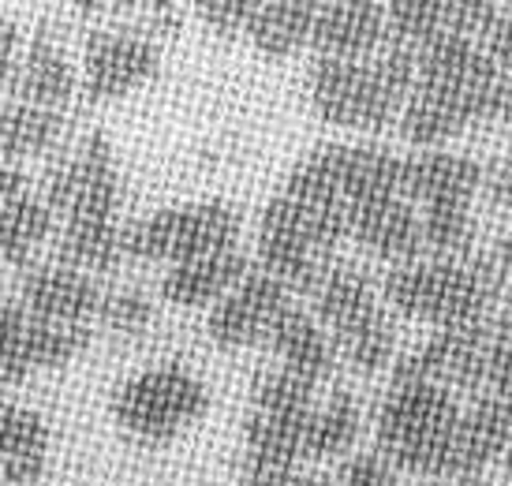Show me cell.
I'll return each instance as SVG.
<instances>
[{
    "label": "cell",
    "instance_id": "ac0fdd59",
    "mask_svg": "<svg viewBox=\"0 0 512 486\" xmlns=\"http://www.w3.org/2000/svg\"><path fill=\"white\" fill-rule=\"evenodd\" d=\"M247 273H251V266H247L243 251L228 247V251H214V255H199L169 266L165 281H161V296L172 307H214Z\"/></svg>",
    "mask_w": 512,
    "mask_h": 486
},
{
    "label": "cell",
    "instance_id": "30bf717a",
    "mask_svg": "<svg viewBox=\"0 0 512 486\" xmlns=\"http://www.w3.org/2000/svg\"><path fill=\"white\" fill-rule=\"evenodd\" d=\"M292 307V288L266 270H251L228 296L214 303L206 333L221 352L266 348L277 318Z\"/></svg>",
    "mask_w": 512,
    "mask_h": 486
},
{
    "label": "cell",
    "instance_id": "d6986e66",
    "mask_svg": "<svg viewBox=\"0 0 512 486\" xmlns=\"http://www.w3.org/2000/svg\"><path fill=\"white\" fill-rule=\"evenodd\" d=\"M49 464V427L34 408L0 401V479L12 486L38 483Z\"/></svg>",
    "mask_w": 512,
    "mask_h": 486
},
{
    "label": "cell",
    "instance_id": "9c48e42d",
    "mask_svg": "<svg viewBox=\"0 0 512 486\" xmlns=\"http://www.w3.org/2000/svg\"><path fill=\"white\" fill-rule=\"evenodd\" d=\"M161 72V42L131 27H98L83 49V94L109 105L143 90Z\"/></svg>",
    "mask_w": 512,
    "mask_h": 486
},
{
    "label": "cell",
    "instance_id": "484cf974",
    "mask_svg": "<svg viewBox=\"0 0 512 486\" xmlns=\"http://www.w3.org/2000/svg\"><path fill=\"white\" fill-rule=\"evenodd\" d=\"M53 206L38 195H19L8 206H0V262L8 266H27L38 255V247L53 232Z\"/></svg>",
    "mask_w": 512,
    "mask_h": 486
},
{
    "label": "cell",
    "instance_id": "2e32d148",
    "mask_svg": "<svg viewBox=\"0 0 512 486\" xmlns=\"http://www.w3.org/2000/svg\"><path fill=\"white\" fill-rule=\"evenodd\" d=\"M471 128H483V124H479V116H475V109H471L468 101L427 83H415V90L408 94L397 120L400 139L408 146H415V150L449 146L453 139H460Z\"/></svg>",
    "mask_w": 512,
    "mask_h": 486
},
{
    "label": "cell",
    "instance_id": "603a6c76",
    "mask_svg": "<svg viewBox=\"0 0 512 486\" xmlns=\"http://www.w3.org/2000/svg\"><path fill=\"white\" fill-rule=\"evenodd\" d=\"M329 337L337 344V359L356 374H363V378L389 371L393 359H397V326H393V315H389V303L356 318L352 326L329 333Z\"/></svg>",
    "mask_w": 512,
    "mask_h": 486
},
{
    "label": "cell",
    "instance_id": "3957f363",
    "mask_svg": "<svg viewBox=\"0 0 512 486\" xmlns=\"http://www.w3.org/2000/svg\"><path fill=\"white\" fill-rule=\"evenodd\" d=\"M348 240V210L277 191L258 217V270L273 273L292 292H311L318 277L337 262Z\"/></svg>",
    "mask_w": 512,
    "mask_h": 486
},
{
    "label": "cell",
    "instance_id": "ab89813d",
    "mask_svg": "<svg viewBox=\"0 0 512 486\" xmlns=\"http://www.w3.org/2000/svg\"><path fill=\"white\" fill-rule=\"evenodd\" d=\"M505 4H509V8H512V0H505Z\"/></svg>",
    "mask_w": 512,
    "mask_h": 486
},
{
    "label": "cell",
    "instance_id": "277c9868",
    "mask_svg": "<svg viewBox=\"0 0 512 486\" xmlns=\"http://www.w3.org/2000/svg\"><path fill=\"white\" fill-rule=\"evenodd\" d=\"M460 415L464 408L456 389L438 382H389L374 415V438L400 472L441 479Z\"/></svg>",
    "mask_w": 512,
    "mask_h": 486
},
{
    "label": "cell",
    "instance_id": "d6a6232c",
    "mask_svg": "<svg viewBox=\"0 0 512 486\" xmlns=\"http://www.w3.org/2000/svg\"><path fill=\"white\" fill-rule=\"evenodd\" d=\"M483 195L494 210H509L512 214V154L509 158L494 161V165H486Z\"/></svg>",
    "mask_w": 512,
    "mask_h": 486
},
{
    "label": "cell",
    "instance_id": "ba28073f",
    "mask_svg": "<svg viewBox=\"0 0 512 486\" xmlns=\"http://www.w3.org/2000/svg\"><path fill=\"white\" fill-rule=\"evenodd\" d=\"M42 199L53 206L60 221L120 217L124 184H120L113 143L101 131H94L79 146H72L45 176Z\"/></svg>",
    "mask_w": 512,
    "mask_h": 486
},
{
    "label": "cell",
    "instance_id": "8d00e7d4",
    "mask_svg": "<svg viewBox=\"0 0 512 486\" xmlns=\"http://www.w3.org/2000/svg\"><path fill=\"white\" fill-rule=\"evenodd\" d=\"M434 486H490V483H483L479 475H445V479H438Z\"/></svg>",
    "mask_w": 512,
    "mask_h": 486
},
{
    "label": "cell",
    "instance_id": "f1b7e54d",
    "mask_svg": "<svg viewBox=\"0 0 512 486\" xmlns=\"http://www.w3.org/2000/svg\"><path fill=\"white\" fill-rule=\"evenodd\" d=\"M154 300L146 296L143 288H116V292H105V300H101V311H98V322L113 337L120 341H139L150 333L154 326Z\"/></svg>",
    "mask_w": 512,
    "mask_h": 486
},
{
    "label": "cell",
    "instance_id": "1f68e13d",
    "mask_svg": "<svg viewBox=\"0 0 512 486\" xmlns=\"http://www.w3.org/2000/svg\"><path fill=\"white\" fill-rule=\"evenodd\" d=\"M483 389L512 404V341H501L498 337L494 356H490V367H486V386Z\"/></svg>",
    "mask_w": 512,
    "mask_h": 486
},
{
    "label": "cell",
    "instance_id": "52a82bcc",
    "mask_svg": "<svg viewBox=\"0 0 512 486\" xmlns=\"http://www.w3.org/2000/svg\"><path fill=\"white\" fill-rule=\"evenodd\" d=\"M498 344L494 318L468 326H441L427 341L393 359V382H438L449 389L483 393L486 367Z\"/></svg>",
    "mask_w": 512,
    "mask_h": 486
},
{
    "label": "cell",
    "instance_id": "ffe728a7",
    "mask_svg": "<svg viewBox=\"0 0 512 486\" xmlns=\"http://www.w3.org/2000/svg\"><path fill=\"white\" fill-rule=\"evenodd\" d=\"M307 296H311V311L329 333L352 326L356 318L378 311L385 303L382 288L374 285V277L367 270L352 266V262H333Z\"/></svg>",
    "mask_w": 512,
    "mask_h": 486
},
{
    "label": "cell",
    "instance_id": "60d3db41",
    "mask_svg": "<svg viewBox=\"0 0 512 486\" xmlns=\"http://www.w3.org/2000/svg\"><path fill=\"white\" fill-rule=\"evenodd\" d=\"M505 486H512V483H505Z\"/></svg>",
    "mask_w": 512,
    "mask_h": 486
},
{
    "label": "cell",
    "instance_id": "e575fe53",
    "mask_svg": "<svg viewBox=\"0 0 512 486\" xmlns=\"http://www.w3.org/2000/svg\"><path fill=\"white\" fill-rule=\"evenodd\" d=\"M27 176L15 169V165H4L0 161V206H8L12 199H19V195H27Z\"/></svg>",
    "mask_w": 512,
    "mask_h": 486
},
{
    "label": "cell",
    "instance_id": "cb8c5ba5",
    "mask_svg": "<svg viewBox=\"0 0 512 486\" xmlns=\"http://www.w3.org/2000/svg\"><path fill=\"white\" fill-rule=\"evenodd\" d=\"M57 255L86 273H109L124 262V225L120 217H83L60 225Z\"/></svg>",
    "mask_w": 512,
    "mask_h": 486
},
{
    "label": "cell",
    "instance_id": "83f0119b",
    "mask_svg": "<svg viewBox=\"0 0 512 486\" xmlns=\"http://www.w3.org/2000/svg\"><path fill=\"white\" fill-rule=\"evenodd\" d=\"M423 236H427V255L434 258H464L475 247V214L471 202H441L423 206Z\"/></svg>",
    "mask_w": 512,
    "mask_h": 486
},
{
    "label": "cell",
    "instance_id": "74e56055",
    "mask_svg": "<svg viewBox=\"0 0 512 486\" xmlns=\"http://www.w3.org/2000/svg\"><path fill=\"white\" fill-rule=\"evenodd\" d=\"M501 464H505V483H512V445L505 449V457H501Z\"/></svg>",
    "mask_w": 512,
    "mask_h": 486
},
{
    "label": "cell",
    "instance_id": "5bb4252c",
    "mask_svg": "<svg viewBox=\"0 0 512 486\" xmlns=\"http://www.w3.org/2000/svg\"><path fill=\"white\" fill-rule=\"evenodd\" d=\"M19 300L27 311L53 322H94L101 311L105 292L98 288L94 273L68 266V262H53V266H34L23 273L19 285Z\"/></svg>",
    "mask_w": 512,
    "mask_h": 486
},
{
    "label": "cell",
    "instance_id": "f546056e",
    "mask_svg": "<svg viewBox=\"0 0 512 486\" xmlns=\"http://www.w3.org/2000/svg\"><path fill=\"white\" fill-rule=\"evenodd\" d=\"M191 4H195L202 27L217 38H225V42L247 38V27H251L258 8V0H191Z\"/></svg>",
    "mask_w": 512,
    "mask_h": 486
},
{
    "label": "cell",
    "instance_id": "7402d4cb",
    "mask_svg": "<svg viewBox=\"0 0 512 486\" xmlns=\"http://www.w3.org/2000/svg\"><path fill=\"white\" fill-rule=\"evenodd\" d=\"M64 113L42 109L30 101H4L0 105V161L45 158L64 143Z\"/></svg>",
    "mask_w": 512,
    "mask_h": 486
},
{
    "label": "cell",
    "instance_id": "8fae6325",
    "mask_svg": "<svg viewBox=\"0 0 512 486\" xmlns=\"http://www.w3.org/2000/svg\"><path fill=\"white\" fill-rule=\"evenodd\" d=\"M348 240L359 251H367L378 262L400 266L427 255V236H423V214L412 199L389 195V199L363 202L352 210L348 221Z\"/></svg>",
    "mask_w": 512,
    "mask_h": 486
},
{
    "label": "cell",
    "instance_id": "7c38bea8",
    "mask_svg": "<svg viewBox=\"0 0 512 486\" xmlns=\"http://www.w3.org/2000/svg\"><path fill=\"white\" fill-rule=\"evenodd\" d=\"M393 42L382 0H318L314 57H374Z\"/></svg>",
    "mask_w": 512,
    "mask_h": 486
},
{
    "label": "cell",
    "instance_id": "44dd1931",
    "mask_svg": "<svg viewBox=\"0 0 512 486\" xmlns=\"http://www.w3.org/2000/svg\"><path fill=\"white\" fill-rule=\"evenodd\" d=\"M318 0H258L255 19L247 27V42L258 57L292 60L311 49Z\"/></svg>",
    "mask_w": 512,
    "mask_h": 486
},
{
    "label": "cell",
    "instance_id": "4fadbf2b",
    "mask_svg": "<svg viewBox=\"0 0 512 486\" xmlns=\"http://www.w3.org/2000/svg\"><path fill=\"white\" fill-rule=\"evenodd\" d=\"M483 176L486 165H479L475 158L434 146V150H415L404 158L400 191L419 210L441 206V202H475L483 195Z\"/></svg>",
    "mask_w": 512,
    "mask_h": 486
},
{
    "label": "cell",
    "instance_id": "d590c367",
    "mask_svg": "<svg viewBox=\"0 0 512 486\" xmlns=\"http://www.w3.org/2000/svg\"><path fill=\"white\" fill-rule=\"evenodd\" d=\"M490 258H494V266L501 270V277L512 285V232H505V236L490 247Z\"/></svg>",
    "mask_w": 512,
    "mask_h": 486
},
{
    "label": "cell",
    "instance_id": "4dcf8cb0",
    "mask_svg": "<svg viewBox=\"0 0 512 486\" xmlns=\"http://www.w3.org/2000/svg\"><path fill=\"white\" fill-rule=\"evenodd\" d=\"M400 468L393 460L385 457L382 449H374V453H356V457H348L341 464V486H400Z\"/></svg>",
    "mask_w": 512,
    "mask_h": 486
},
{
    "label": "cell",
    "instance_id": "6da1fadb",
    "mask_svg": "<svg viewBox=\"0 0 512 486\" xmlns=\"http://www.w3.org/2000/svg\"><path fill=\"white\" fill-rule=\"evenodd\" d=\"M412 90L415 53L393 42L374 57H314L307 72L311 113L329 128L359 135L397 128Z\"/></svg>",
    "mask_w": 512,
    "mask_h": 486
},
{
    "label": "cell",
    "instance_id": "5b68a950",
    "mask_svg": "<svg viewBox=\"0 0 512 486\" xmlns=\"http://www.w3.org/2000/svg\"><path fill=\"white\" fill-rule=\"evenodd\" d=\"M210 412V389L180 363L146 367L113 393V419L131 442L169 445Z\"/></svg>",
    "mask_w": 512,
    "mask_h": 486
},
{
    "label": "cell",
    "instance_id": "d4e9b609",
    "mask_svg": "<svg viewBox=\"0 0 512 486\" xmlns=\"http://www.w3.org/2000/svg\"><path fill=\"white\" fill-rule=\"evenodd\" d=\"M363 434V412L348 389H333L326 401L314 404L303 438V460H333L352 453Z\"/></svg>",
    "mask_w": 512,
    "mask_h": 486
},
{
    "label": "cell",
    "instance_id": "8992f818",
    "mask_svg": "<svg viewBox=\"0 0 512 486\" xmlns=\"http://www.w3.org/2000/svg\"><path fill=\"white\" fill-rule=\"evenodd\" d=\"M243 221L236 206L221 199L165 206L150 217L124 225V255L135 262H187L240 243Z\"/></svg>",
    "mask_w": 512,
    "mask_h": 486
},
{
    "label": "cell",
    "instance_id": "e0dca14e",
    "mask_svg": "<svg viewBox=\"0 0 512 486\" xmlns=\"http://www.w3.org/2000/svg\"><path fill=\"white\" fill-rule=\"evenodd\" d=\"M277 363L288 371L303 374L311 382H329L337 371V344L329 337V329L318 322L314 311H303L299 303H292L285 315L277 318L270 341H266Z\"/></svg>",
    "mask_w": 512,
    "mask_h": 486
},
{
    "label": "cell",
    "instance_id": "836d02e7",
    "mask_svg": "<svg viewBox=\"0 0 512 486\" xmlns=\"http://www.w3.org/2000/svg\"><path fill=\"white\" fill-rule=\"evenodd\" d=\"M19 57H23V30L12 19H0V94L12 90Z\"/></svg>",
    "mask_w": 512,
    "mask_h": 486
},
{
    "label": "cell",
    "instance_id": "f35d334b",
    "mask_svg": "<svg viewBox=\"0 0 512 486\" xmlns=\"http://www.w3.org/2000/svg\"><path fill=\"white\" fill-rule=\"evenodd\" d=\"M501 124H505V139H509V154H512V109L505 113V120H501Z\"/></svg>",
    "mask_w": 512,
    "mask_h": 486
},
{
    "label": "cell",
    "instance_id": "9a60e30c",
    "mask_svg": "<svg viewBox=\"0 0 512 486\" xmlns=\"http://www.w3.org/2000/svg\"><path fill=\"white\" fill-rule=\"evenodd\" d=\"M75 90H79V75L72 72V60L60 45V34L53 30V23H42L19 57L8 94L15 101H30V105L64 113L72 105Z\"/></svg>",
    "mask_w": 512,
    "mask_h": 486
},
{
    "label": "cell",
    "instance_id": "4316f807",
    "mask_svg": "<svg viewBox=\"0 0 512 486\" xmlns=\"http://www.w3.org/2000/svg\"><path fill=\"white\" fill-rule=\"evenodd\" d=\"M382 4L389 12L393 45H404L415 53L441 34H449L453 0H382Z\"/></svg>",
    "mask_w": 512,
    "mask_h": 486
},
{
    "label": "cell",
    "instance_id": "7a4b0ae2",
    "mask_svg": "<svg viewBox=\"0 0 512 486\" xmlns=\"http://www.w3.org/2000/svg\"><path fill=\"white\" fill-rule=\"evenodd\" d=\"M505 277L490 255L434 258L423 255L415 262L389 266L382 281V300L389 311L427 322V326H468L498 315Z\"/></svg>",
    "mask_w": 512,
    "mask_h": 486
}]
</instances>
